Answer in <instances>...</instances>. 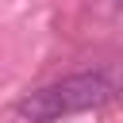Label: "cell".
I'll use <instances>...</instances> for the list:
<instances>
[{"mask_svg": "<svg viewBox=\"0 0 123 123\" xmlns=\"http://www.w3.org/2000/svg\"><path fill=\"white\" fill-rule=\"evenodd\" d=\"M111 81L104 73H73L65 81H54L46 88H35L27 92L15 111L31 123H54L62 115H73V111H88V108H100L111 100Z\"/></svg>", "mask_w": 123, "mask_h": 123, "instance_id": "1", "label": "cell"}]
</instances>
